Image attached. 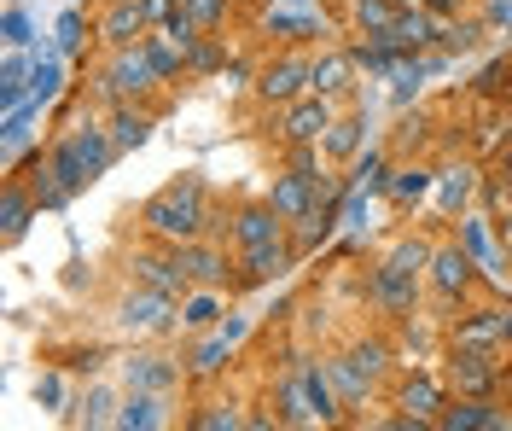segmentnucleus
I'll return each mask as SVG.
<instances>
[{"instance_id":"1","label":"nucleus","mask_w":512,"mask_h":431,"mask_svg":"<svg viewBox=\"0 0 512 431\" xmlns=\"http://www.w3.org/2000/svg\"><path fill=\"white\" fill-rule=\"evenodd\" d=\"M140 228L152 233L158 245H187V239H204V228H210L204 181H198V175L169 181L158 199H146V210H140Z\"/></svg>"},{"instance_id":"2","label":"nucleus","mask_w":512,"mask_h":431,"mask_svg":"<svg viewBox=\"0 0 512 431\" xmlns=\"http://www.w3.org/2000/svg\"><path fill=\"white\" fill-rule=\"evenodd\" d=\"M111 158H117V140H111V129H99V123L64 129V140L47 152V164L59 169V181L70 193H82L88 181H99V175L111 169Z\"/></svg>"},{"instance_id":"3","label":"nucleus","mask_w":512,"mask_h":431,"mask_svg":"<svg viewBox=\"0 0 512 431\" xmlns=\"http://www.w3.org/2000/svg\"><path fill=\"white\" fill-rule=\"evenodd\" d=\"M163 76L152 65V47L146 41H128V47H111V70L99 76V94L111 105H134L140 94H152Z\"/></svg>"},{"instance_id":"4","label":"nucleus","mask_w":512,"mask_h":431,"mask_svg":"<svg viewBox=\"0 0 512 431\" xmlns=\"http://www.w3.org/2000/svg\"><path fill=\"white\" fill-rule=\"evenodd\" d=\"M425 280H431V292H437L443 303H460L472 286H478V257H472L466 245H437Z\"/></svg>"},{"instance_id":"5","label":"nucleus","mask_w":512,"mask_h":431,"mask_svg":"<svg viewBox=\"0 0 512 431\" xmlns=\"http://www.w3.org/2000/svg\"><path fill=\"white\" fill-rule=\"evenodd\" d=\"M326 129H332V100H326V94H315V100H303V94H297V100L280 111V129H274V134H280L286 146H320Z\"/></svg>"},{"instance_id":"6","label":"nucleus","mask_w":512,"mask_h":431,"mask_svg":"<svg viewBox=\"0 0 512 431\" xmlns=\"http://www.w3.org/2000/svg\"><path fill=\"white\" fill-rule=\"evenodd\" d=\"M448 385H454L460 397H495V391H501V362H495V350H454Z\"/></svg>"},{"instance_id":"7","label":"nucleus","mask_w":512,"mask_h":431,"mask_svg":"<svg viewBox=\"0 0 512 431\" xmlns=\"http://www.w3.org/2000/svg\"><path fill=\"white\" fill-rule=\"evenodd\" d=\"M128 268H134V280L140 286H158V292H169V298H187L192 292V280H187V268H181V251L169 245V251H134L128 257Z\"/></svg>"},{"instance_id":"8","label":"nucleus","mask_w":512,"mask_h":431,"mask_svg":"<svg viewBox=\"0 0 512 431\" xmlns=\"http://www.w3.org/2000/svg\"><path fill=\"white\" fill-rule=\"evenodd\" d=\"M367 298L379 303L384 315H414V298H419V274H408V268H396L390 257H384V263L373 268V280H367Z\"/></svg>"},{"instance_id":"9","label":"nucleus","mask_w":512,"mask_h":431,"mask_svg":"<svg viewBox=\"0 0 512 431\" xmlns=\"http://www.w3.org/2000/svg\"><path fill=\"white\" fill-rule=\"evenodd\" d=\"M274 239H291V222L274 204H245V210H233V245H239V251L274 245Z\"/></svg>"},{"instance_id":"10","label":"nucleus","mask_w":512,"mask_h":431,"mask_svg":"<svg viewBox=\"0 0 512 431\" xmlns=\"http://www.w3.org/2000/svg\"><path fill=\"white\" fill-rule=\"evenodd\" d=\"M303 88H309V65H303L297 53H286V59H274V65L256 70V94L268 105H291Z\"/></svg>"},{"instance_id":"11","label":"nucleus","mask_w":512,"mask_h":431,"mask_svg":"<svg viewBox=\"0 0 512 431\" xmlns=\"http://www.w3.org/2000/svg\"><path fill=\"white\" fill-rule=\"evenodd\" d=\"M123 327H134V332H163L169 321H175V298L169 292H158V286H140V292H128L123 298Z\"/></svg>"},{"instance_id":"12","label":"nucleus","mask_w":512,"mask_h":431,"mask_svg":"<svg viewBox=\"0 0 512 431\" xmlns=\"http://www.w3.org/2000/svg\"><path fill=\"white\" fill-rule=\"evenodd\" d=\"M437 426L443 431H501V426H512V420L495 408V397H460V402H443Z\"/></svg>"},{"instance_id":"13","label":"nucleus","mask_w":512,"mask_h":431,"mask_svg":"<svg viewBox=\"0 0 512 431\" xmlns=\"http://www.w3.org/2000/svg\"><path fill=\"white\" fill-rule=\"evenodd\" d=\"M303 263V251L291 245V239H274V245H256V251H245V286H268V280H280V274H291V268Z\"/></svg>"},{"instance_id":"14","label":"nucleus","mask_w":512,"mask_h":431,"mask_svg":"<svg viewBox=\"0 0 512 431\" xmlns=\"http://www.w3.org/2000/svg\"><path fill=\"white\" fill-rule=\"evenodd\" d=\"M146 6L140 0H111L105 12H99V35L111 41V47H128V41H146Z\"/></svg>"},{"instance_id":"15","label":"nucleus","mask_w":512,"mask_h":431,"mask_svg":"<svg viewBox=\"0 0 512 431\" xmlns=\"http://www.w3.org/2000/svg\"><path fill=\"white\" fill-rule=\"evenodd\" d=\"M448 391L431 379V373H414V379H402V391H396V408L408 414V420H431L437 426V414H443Z\"/></svg>"},{"instance_id":"16","label":"nucleus","mask_w":512,"mask_h":431,"mask_svg":"<svg viewBox=\"0 0 512 431\" xmlns=\"http://www.w3.org/2000/svg\"><path fill=\"white\" fill-rule=\"evenodd\" d=\"M315 199H320V175H303V169H286V175L274 181V193H268V204H274L286 222H297Z\"/></svg>"},{"instance_id":"17","label":"nucleus","mask_w":512,"mask_h":431,"mask_svg":"<svg viewBox=\"0 0 512 431\" xmlns=\"http://www.w3.org/2000/svg\"><path fill=\"white\" fill-rule=\"evenodd\" d=\"M507 344V309H478L454 327V350H501Z\"/></svg>"},{"instance_id":"18","label":"nucleus","mask_w":512,"mask_h":431,"mask_svg":"<svg viewBox=\"0 0 512 431\" xmlns=\"http://www.w3.org/2000/svg\"><path fill=\"white\" fill-rule=\"evenodd\" d=\"M181 251V268H187L192 286H227V257L216 245H204V239H187V245H175Z\"/></svg>"},{"instance_id":"19","label":"nucleus","mask_w":512,"mask_h":431,"mask_svg":"<svg viewBox=\"0 0 512 431\" xmlns=\"http://www.w3.org/2000/svg\"><path fill=\"white\" fill-rule=\"evenodd\" d=\"M373 41V35H367ZM437 41V30H431V12H396V24H390V35H384V47H396V53H425Z\"/></svg>"},{"instance_id":"20","label":"nucleus","mask_w":512,"mask_h":431,"mask_svg":"<svg viewBox=\"0 0 512 431\" xmlns=\"http://www.w3.org/2000/svg\"><path fill=\"white\" fill-rule=\"evenodd\" d=\"M280 420L286 426H320V414H315V397H309V379H303V362H297V373L291 379H280Z\"/></svg>"},{"instance_id":"21","label":"nucleus","mask_w":512,"mask_h":431,"mask_svg":"<svg viewBox=\"0 0 512 431\" xmlns=\"http://www.w3.org/2000/svg\"><path fill=\"white\" fill-rule=\"evenodd\" d=\"M35 210H41V199H35L30 181H6V204H0V228H6V239H24Z\"/></svg>"},{"instance_id":"22","label":"nucleus","mask_w":512,"mask_h":431,"mask_svg":"<svg viewBox=\"0 0 512 431\" xmlns=\"http://www.w3.org/2000/svg\"><path fill=\"white\" fill-rule=\"evenodd\" d=\"M332 367V385H338V397H344V408H367V397H373V373L355 362V356H338Z\"/></svg>"},{"instance_id":"23","label":"nucleus","mask_w":512,"mask_h":431,"mask_svg":"<svg viewBox=\"0 0 512 431\" xmlns=\"http://www.w3.org/2000/svg\"><path fill=\"white\" fill-rule=\"evenodd\" d=\"M361 140H367V117H332V129H326V140H320V152L338 158V164H350V158H361Z\"/></svg>"},{"instance_id":"24","label":"nucleus","mask_w":512,"mask_h":431,"mask_svg":"<svg viewBox=\"0 0 512 431\" xmlns=\"http://www.w3.org/2000/svg\"><path fill=\"white\" fill-rule=\"evenodd\" d=\"M350 76H355V53H326V59L309 65V88L332 100V94H344V88H350Z\"/></svg>"},{"instance_id":"25","label":"nucleus","mask_w":512,"mask_h":431,"mask_svg":"<svg viewBox=\"0 0 512 431\" xmlns=\"http://www.w3.org/2000/svg\"><path fill=\"white\" fill-rule=\"evenodd\" d=\"M233 344H239L233 332L210 327V338H204V344H198V350L187 356V373H192V379H216V373L227 367V350H233Z\"/></svg>"},{"instance_id":"26","label":"nucleus","mask_w":512,"mask_h":431,"mask_svg":"<svg viewBox=\"0 0 512 431\" xmlns=\"http://www.w3.org/2000/svg\"><path fill=\"white\" fill-rule=\"evenodd\" d=\"M216 315H222V286H192L187 303H181V327L210 332V327H222Z\"/></svg>"},{"instance_id":"27","label":"nucleus","mask_w":512,"mask_h":431,"mask_svg":"<svg viewBox=\"0 0 512 431\" xmlns=\"http://www.w3.org/2000/svg\"><path fill=\"white\" fill-rule=\"evenodd\" d=\"M396 0H350V18H355V30L361 35H373V41H384L390 35V24H396Z\"/></svg>"},{"instance_id":"28","label":"nucleus","mask_w":512,"mask_h":431,"mask_svg":"<svg viewBox=\"0 0 512 431\" xmlns=\"http://www.w3.org/2000/svg\"><path fill=\"white\" fill-rule=\"evenodd\" d=\"M146 134H152V117H146V111H134V105H117V111H111V140H117V152L146 146Z\"/></svg>"},{"instance_id":"29","label":"nucleus","mask_w":512,"mask_h":431,"mask_svg":"<svg viewBox=\"0 0 512 431\" xmlns=\"http://www.w3.org/2000/svg\"><path fill=\"white\" fill-rule=\"evenodd\" d=\"M384 193H390V199H396L402 210H408V204H419L425 193H431V169H425V164H414V169H390Z\"/></svg>"},{"instance_id":"30","label":"nucleus","mask_w":512,"mask_h":431,"mask_svg":"<svg viewBox=\"0 0 512 431\" xmlns=\"http://www.w3.org/2000/svg\"><path fill=\"white\" fill-rule=\"evenodd\" d=\"M30 187H35V199H41V210H64V204L76 199V193L59 181V169L41 164V158H35V169H30Z\"/></svg>"},{"instance_id":"31","label":"nucleus","mask_w":512,"mask_h":431,"mask_svg":"<svg viewBox=\"0 0 512 431\" xmlns=\"http://www.w3.org/2000/svg\"><path fill=\"white\" fill-rule=\"evenodd\" d=\"M117 426H128V431H134V426H140V431L163 426V397H158V391H134V397L123 402V414H117Z\"/></svg>"},{"instance_id":"32","label":"nucleus","mask_w":512,"mask_h":431,"mask_svg":"<svg viewBox=\"0 0 512 431\" xmlns=\"http://www.w3.org/2000/svg\"><path fill=\"white\" fill-rule=\"evenodd\" d=\"M128 379H134L140 391H163V385L175 379V367L163 362V356H134V362H128Z\"/></svg>"},{"instance_id":"33","label":"nucleus","mask_w":512,"mask_h":431,"mask_svg":"<svg viewBox=\"0 0 512 431\" xmlns=\"http://www.w3.org/2000/svg\"><path fill=\"white\" fill-rule=\"evenodd\" d=\"M384 181H390V169H384V152H367V158H355V175H350L355 193H384Z\"/></svg>"},{"instance_id":"34","label":"nucleus","mask_w":512,"mask_h":431,"mask_svg":"<svg viewBox=\"0 0 512 431\" xmlns=\"http://www.w3.org/2000/svg\"><path fill=\"white\" fill-rule=\"evenodd\" d=\"M222 65H227V47L216 41V35H204V41L187 53V70H192V76H210V70H222Z\"/></svg>"},{"instance_id":"35","label":"nucleus","mask_w":512,"mask_h":431,"mask_svg":"<svg viewBox=\"0 0 512 431\" xmlns=\"http://www.w3.org/2000/svg\"><path fill=\"white\" fill-rule=\"evenodd\" d=\"M53 94H59V59H35V70H30V100L47 105Z\"/></svg>"},{"instance_id":"36","label":"nucleus","mask_w":512,"mask_h":431,"mask_svg":"<svg viewBox=\"0 0 512 431\" xmlns=\"http://www.w3.org/2000/svg\"><path fill=\"white\" fill-rule=\"evenodd\" d=\"M204 24H198V18H192L187 6H181V12H175V18H169V24H163V35H169V41H175V47H181V53H192V47H198V41H204Z\"/></svg>"},{"instance_id":"37","label":"nucleus","mask_w":512,"mask_h":431,"mask_svg":"<svg viewBox=\"0 0 512 431\" xmlns=\"http://www.w3.org/2000/svg\"><path fill=\"white\" fill-rule=\"evenodd\" d=\"M466 193H472V169H448V175H443V187H437V199H443L448 216H454V210L466 204Z\"/></svg>"},{"instance_id":"38","label":"nucleus","mask_w":512,"mask_h":431,"mask_svg":"<svg viewBox=\"0 0 512 431\" xmlns=\"http://www.w3.org/2000/svg\"><path fill=\"white\" fill-rule=\"evenodd\" d=\"M76 420H82V426H117V414H111V391H88V397H82V414H76Z\"/></svg>"},{"instance_id":"39","label":"nucleus","mask_w":512,"mask_h":431,"mask_svg":"<svg viewBox=\"0 0 512 431\" xmlns=\"http://www.w3.org/2000/svg\"><path fill=\"white\" fill-rule=\"evenodd\" d=\"M350 356H355L361 367H367V373H373V385H379V379H384V367H390V350H384L379 338H367V344H355Z\"/></svg>"},{"instance_id":"40","label":"nucleus","mask_w":512,"mask_h":431,"mask_svg":"<svg viewBox=\"0 0 512 431\" xmlns=\"http://www.w3.org/2000/svg\"><path fill=\"white\" fill-rule=\"evenodd\" d=\"M192 426H198V431H233V426H239V414H233L227 402H210L204 414H192Z\"/></svg>"},{"instance_id":"41","label":"nucleus","mask_w":512,"mask_h":431,"mask_svg":"<svg viewBox=\"0 0 512 431\" xmlns=\"http://www.w3.org/2000/svg\"><path fill=\"white\" fill-rule=\"evenodd\" d=\"M181 6H187V12L198 18V24H204V30H216V24L227 18V6H233V0H181Z\"/></svg>"},{"instance_id":"42","label":"nucleus","mask_w":512,"mask_h":431,"mask_svg":"<svg viewBox=\"0 0 512 431\" xmlns=\"http://www.w3.org/2000/svg\"><path fill=\"white\" fill-rule=\"evenodd\" d=\"M76 47H82V18H76V12H64V18H59V53H76Z\"/></svg>"},{"instance_id":"43","label":"nucleus","mask_w":512,"mask_h":431,"mask_svg":"<svg viewBox=\"0 0 512 431\" xmlns=\"http://www.w3.org/2000/svg\"><path fill=\"white\" fill-rule=\"evenodd\" d=\"M6 41H12V47H30V18H24L18 6L6 12Z\"/></svg>"},{"instance_id":"44","label":"nucleus","mask_w":512,"mask_h":431,"mask_svg":"<svg viewBox=\"0 0 512 431\" xmlns=\"http://www.w3.org/2000/svg\"><path fill=\"white\" fill-rule=\"evenodd\" d=\"M466 251H472L478 263H495V251H489V239H483V228H478V222H466Z\"/></svg>"},{"instance_id":"45","label":"nucleus","mask_w":512,"mask_h":431,"mask_svg":"<svg viewBox=\"0 0 512 431\" xmlns=\"http://www.w3.org/2000/svg\"><path fill=\"white\" fill-rule=\"evenodd\" d=\"M489 204H495V210H501V216L512 222V175H501V181L489 187Z\"/></svg>"},{"instance_id":"46","label":"nucleus","mask_w":512,"mask_h":431,"mask_svg":"<svg viewBox=\"0 0 512 431\" xmlns=\"http://www.w3.org/2000/svg\"><path fill=\"white\" fill-rule=\"evenodd\" d=\"M140 6H146V18H152V24H169V18L181 12V0H140Z\"/></svg>"},{"instance_id":"47","label":"nucleus","mask_w":512,"mask_h":431,"mask_svg":"<svg viewBox=\"0 0 512 431\" xmlns=\"http://www.w3.org/2000/svg\"><path fill=\"white\" fill-rule=\"evenodd\" d=\"M35 397L47 402V408H59V402H64V385H59V373H47V379L35 385Z\"/></svg>"},{"instance_id":"48","label":"nucleus","mask_w":512,"mask_h":431,"mask_svg":"<svg viewBox=\"0 0 512 431\" xmlns=\"http://www.w3.org/2000/svg\"><path fill=\"white\" fill-rule=\"evenodd\" d=\"M478 24H466V30H460V24H454V30H443V41H448V47H472V41H478Z\"/></svg>"},{"instance_id":"49","label":"nucleus","mask_w":512,"mask_h":431,"mask_svg":"<svg viewBox=\"0 0 512 431\" xmlns=\"http://www.w3.org/2000/svg\"><path fill=\"white\" fill-rule=\"evenodd\" d=\"M291 169H303V175H315V146H291Z\"/></svg>"},{"instance_id":"50","label":"nucleus","mask_w":512,"mask_h":431,"mask_svg":"<svg viewBox=\"0 0 512 431\" xmlns=\"http://www.w3.org/2000/svg\"><path fill=\"white\" fill-rule=\"evenodd\" d=\"M489 24H512V0H495L489 6Z\"/></svg>"},{"instance_id":"51","label":"nucleus","mask_w":512,"mask_h":431,"mask_svg":"<svg viewBox=\"0 0 512 431\" xmlns=\"http://www.w3.org/2000/svg\"><path fill=\"white\" fill-rule=\"evenodd\" d=\"M466 0H425V12H460Z\"/></svg>"},{"instance_id":"52","label":"nucleus","mask_w":512,"mask_h":431,"mask_svg":"<svg viewBox=\"0 0 512 431\" xmlns=\"http://www.w3.org/2000/svg\"><path fill=\"white\" fill-rule=\"evenodd\" d=\"M501 175H512V140L501 146Z\"/></svg>"},{"instance_id":"53","label":"nucleus","mask_w":512,"mask_h":431,"mask_svg":"<svg viewBox=\"0 0 512 431\" xmlns=\"http://www.w3.org/2000/svg\"><path fill=\"white\" fill-rule=\"evenodd\" d=\"M507 94H512V59H507Z\"/></svg>"},{"instance_id":"54","label":"nucleus","mask_w":512,"mask_h":431,"mask_svg":"<svg viewBox=\"0 0 512 431\" xmlns=\"http://www.w3.org/2000/svg\"><path fill=\"white\" fill-rule=\"evenodd\" d=\"M507 344H512V309H507Z\"/></svg>"}]
</instances>
